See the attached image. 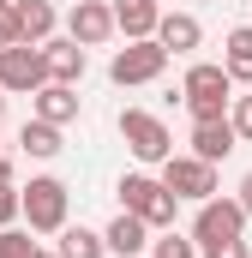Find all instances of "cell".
Listing matches in <instances>:
<instances>
[{"mask_svg":"<svg viewBox=\"0 0 252 258\" xmlns=\"http://www.w3.org/2000/svg\"><path fill=\"white\" fill-rule=\"evenodd\" d=\"M240 234H246V204H240V198H204V204H198L192 240H198V252H204V258H216V252H234V246H246Z\"/></svg>","mask_w":252,"mask_h":258,"instance_id":"cell-1","label":"cell"},{"mask_svg":"<svg viewBox=\"0 0 252 258\" xmlns=\"http://www.w3.org/2000/svg\"><path fill=\"white\" fill-rule=\"evenodd\" d=\"M180 96H186L192 120H228V108H234V72L198 60L186 72V84H180Z\"/></svg>","mask_w":252,"mask_h":258,"instance_id":"cell-2","label":"cell"},{"mask_svg":"<svg viewBox=\"0 0 252 258\" xmlns=\"http://www.w3.org/2000/svg\"><path fill=\"white\" fill-rule=\"evenodd\" d=\"M120 210H132V216H144L150 228H174V204L180 198L168 192L162 180H150V174H120Z\"/></svg>","mask_w":252,"mask_h":258,"instance_id":"cell-3","label":"cell"},{"mask_svg":"<svg viewBox=\"0 0 252 258\" xmlns=\"http://www.w3.org/2000/svg\"><path fill=\"white\" fill-rule=\"evenodd\" d=\"M66 204H72L66 180H54V174H36V180L24 186V222H30L36 234H60V228H66Z\"/></svg>","mask_w":252,"mask_h":258,"instance_id":"cell-4","label":"cell"},{"mask_svg":"<svg viewBox=\"0 0 252 258\" xmlns=\"http://www.w3.org/2000/svg\"><path fill=\"white\" fill-rule=\"evenodd\" d=\"M168 72V48L156 42V36H144V42H126L120 54L108 60V78L120 84V90H132V84H156Z\"/></svg>","mask_w":252,"mask_h":258,"instance_id":"cell-5","label":"cell"},{"mask_svg":"<svg viewBox=\"0 0 252 258\" xmlns=\"http://www.w3.org/2000/svg\"><path fill=\"white\" fill-rule=\"evenodd\" d=\"M120 138L138 162H168L174 156V138H168V126L150 108H120Z\"/></svg>","mask_w":252,"mask_h":258,"instance_id":"cell-6","label":"cell"},{"mask_svg":"<svg viewBox=\"0 0 252 258\" xmlns=\"http://www.w3.org/2000/svg\"><path fill=\"white\" fill-rule=\"evenodd\" d=\"M48 84V48L42 42H12L0 48V90H42Z\"/></svg>","mask_w":252,"mask_h":258,"instance_id":"cell-7","label":"cell"},{"mask_svg":"<svg viewBox=\"0 0 252 258\" xmlns=\"http://www.w3.org/2000/svg\"><path fill=\"white\" fill-rule=\"evenodd\" d=\"M162 186L174 198H186V204H204V198H216V162H204V156H168L162 162Z\"/></svg>","mask_w":252,"mask_h":258,"instance_id":"cell-8","label":"cell"},{"mask_svg":"<svg viewBox=\"0 0 252 258\" xmlns=\"http://www.w3.org/2000/svg\"><path fill=\"white\" fill-rule=\"evenodd\" d=\"M114 30H120V24H114V6H102V0H72V12H66V36H72V42L102 48Z\"/></svg>","mask_w":252,"mask_h":258,"instance_id":"cell-9","label":"cell"},{"mask_svg":"<svg viewBox=\"0 0 252 258\" xmlns=\"http://www.w3.org/2000/svg\"><path fill=\"white\" fill-rule=\"evenodd\" d=\"M234 144H240L234 120H192V156H204V162H222Z\"/></svg>","mask_w":252,"mask_h":258,"instance_id":"cell-10","label":"cell"},{"mask_svg":"<svg viewBox=\"0 0 252 258\" xmlns=\"http://www.w3.org/2000/svg\"><path fill=\"white\" fill-rule=\"evenodd\" d=\"M150 234H156V228H150L144 216H132V210H120V216L108 222V252H114V258H138L144 246H150Z\"/></svg>","mask_w":252,"mask_h":258,"instance_id":"cell-11","label":"cell"},{"mask_svg":"<svg viewBox=\"0 0 252 258\" xmlns=\"http://www.w3.org/2000/svg\"><path fill=\"white\" fill-rule=\"evenodd\" d=\"M42 48H48V78H54V84H78V78H84V42H72V36H48V42H42Z\"/></svg>","mask_w":252,"mask_h":258,"instance_id":"cell-12","label":"cell"},{"mask_svg":"<svg viewBox=\"0 0 252 258\" xmlns=\"http://www.w3.org/2000/svg\"><path fill=\"white\" fill-rule=\"evenodd\" d=\"M114 24L126 30V42H144V36H156L162 6L156 0H114Z\"/></svg>","mask_w":252,"mask_h":258,"instance_id":"cell-13","label":"cell"},{"mask_svg":"<svg viewBox=\"0 0 252 258\" xmlns=\"http://www.w3.org/2000/svg\"><path fill=\"white\" fill-rule=\"evenodd\" d=\"M156 42H162L168 54H192V48L204 42V24H198L192 12H162V24H156Z\"/></svg>","mask_w":252,"mask_h":258,"instance_id":"cell-14","label":"cell"},{"mask_svg":"<svg viewBox=\"0 0 252 258\" xmlns=\"http://www.w3.org/2000/svg\"><path fill=\"white\" fill-rule=\"evenodd\" d=\"M36 120L72 126V120H78V90H72V84H54V78H48V84L36 90Z\"/></svg>","mask_w":252,"mask_h":258,"instance_id":"cell-15","label":"cell"},{"mask_svg":"<svg viewBox=\"0 0 252 258\" xmlns=\"http://www.w3.org/2000/svg\"><path fill=\"white\" fill-rule=\"evenodd\" d=\"M18 144H24V156H36V162H48V156H60V150H66L60 126H54V120H36V114L18 126Z\"/></svg>","mask_w":252,"mask_h":258,"instance_id":"cell-16","label":"cell"},{"mask_svg":"<svg viewBox=\"0 0 252 258\" xmlns=\"http://www.w3.org/2000/svg\"><path fill=\"white\" fill-rule=\"evenodd\" d=\"M222 66L234 72V84H252V24H234L222 36Z\"/></svg>","mask_w":252,"mask_h":258,"instance_id":"cell-17","label":"cell"},{"mask_svg":"<svg viewBox=\"0 0 252 258\" xmlns=\"http://www.w3.org/2000/svg\"><path fill=\"white\" fill-rule=\"evenodd\" d=\"M54 252H60V258H108V234H96V228H84V222H78V228L66 222Z\"/></svg>","mask_w":252,"mask_h":258,"instance_id":"cell-18","label":"cell"},{"mask_svg":"<svg viewBox=\"0 0 252 258\" xmlns=\"http://www.w3.org/2000/svg\"><path fill=\"white\" fill-rule=\"evenodd\" d=\"M18 24H24V42H48L60 18H54L48 0H18Z\"/></svg>","mask_w":252,"mask_h":258,"instance_id":"cell-19","label":"cell"},{"mask_svg":"<svg viewBox=\"0 0 252 258\" xmlns=\"http://www.w3.org/2000/svg\"><path fill=\"white\" fill-rule=\"evenodd\" d=\"M30 234H36V228H18V222L0 228V258H36V240H30Z\"/></svg>","mask_w":252,"mask_h":258,"instance_id":"cell-20","label":"cell"},{"mask_svg":"<svg viewBox=\"0 0 252 258\" xmlns=\"http://www.w3.org/2000/svg\"><path fill=\"white\" fill-rule=\"evenodd\" d=\"M150 258H198V240L174 234V228H162V240H150Z\"/></svg>","mask_w":252,"mask_h":258,"instance_id":"cell-21","label":"cell"},{"mask_svg":"<svg viewBox=\"0 0 252 258\" xmlns=\"http://www.w3.org/2000/svg\"><path fill=\"white\" fill-rule=\"evenodd\" d=\"M24 216V186H12V180H0V228H12Z\"/></svg>","mask_w":252,"mask_h":258,"instance_id":"cell-22","label":"cell"},{"mask_svg":"<svg viewBox=\"0 0 252 258\" xmlns=\"http://www.w3.org/2000/svg\"><path fill=\"white\" fill-rule=\"evenodd\" d=\"M12 42H24V24H18V0H6V6H0V48H12Z\"/></svg>","mask_w":252,"mask_h":258,"instance_id":"cell-23","label":"cell"},{"mask_svg":"<svg viewBox=\"0 0 252 258\" xmlns=\"http://www.w3.org/2000/svg\"><path fill=\"white\" fill-rule=\"evenodd\" d=\"M228 120H234V132L252 144V96H234V108H228Z\"/></svg>","mask_w":252,"mask_h":258,"instance_id":"cell-24","label":"cell"},{"mask_svg":"<svg viewBox=\"0 0 252 258\" xmlns=\"http://www.w3.org/2000/svg\"><path fill=\"white\" fill-rule=\"evenodd\" d=\"M240 204H246V216H252V174L240 180Z\"/></svg>","mask_w":252,"mask_h":258,"instance_id":"cell-25","label":"cell"},{"mask_svg":"<svg viewBox=\"0 0 252 258\" xmlns=\"http://www.w3.org/2000/svg\"><path fill=\"white\" fill-rule=\"evenodd\" d=\"M216 258H246V246H234V252H216Z\"/></svg>","mask_w":252,"mask_h":258,"instance_id":"cell-26","label":"cell"},{"mask_svg":"<svg viewBox=\"0 0 252 258\" xmlns=\"http://www.w3.org/2000/svg\"><path fill=\"white\" fill-rule=\"evenodd\" d=\"M36 258H60V252H42V246H36Z\"/></svg>","mask_w":252,"mask_h":258,"instance_id":"cell-27","label":"cell"},{"mask_svg":"<svg viewBox=\"0 0 252 258\" xmlns=\"http://www.w3.org/2000/svg\"><path fill=\"white\" fill-rule=\"evenodd\" d=\"M0 114H6V90H0Z\"/></svg>","mask_w":252,"mask_h":258,"instance_id":"cell-28","label":"cell"},{"mask_svg":"<svg viewBox=\"0 0 252 258\" xmlns=\"http://www.w3.org/2000/svg\"><path fill=\"white\" fill-rule=\"evenodd\" d=\"M0 6H6V0H0Z\"/></svg>","mask_w":252,"mask_h":258,"instance_id":"cell-29","label":"cell"}]
</instances>
